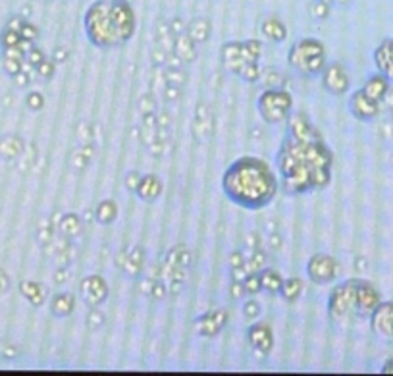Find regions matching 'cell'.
<instances>
[{"mask_svg":"<svg viewBox=\"0 0 393 376\" xmlns=\"http://www.w3.org/2000/svg\"><path fill=\"white\" fill-rule=\"evenodd\" d=\"M116 265L129 278H139L143 273V266H145V251H143V247L136 245L131 247L129 251H122V253L118 255Z\"/></svg>","mask_w":393,"mask_h":376,"instance_id":"18","label":"cell"},{"mask_svg":"<svg viewBox=\"0 0 393 376\" xmlns=\"http://www.w3.org/2000/svg\"><path fill=\"white\" fill-rule=\"evenodd\" d=\"M35 70H37V73H39L41 78L52 79V76H54V60L45 59L39 66H37V68H35Z\"/></svg>","mask_w":393,"mask_h":376,"instance_id":"48","label":"cell"},{"mask_svg":"<svg viewBox=\"0 0 393 376\" xmlns=\"http://www.w3.org/2000/svg\"><path fill=\"white\" fill-rule=\"evenodd\" d=\"M168 54H170V52H168L166 49H162V46H156L155 51L150 52V60H153V66L160 68V66L166 64Z\"/></svg>","mask_w":393,"mask_h":376,"instance_id":"51","label":"cell"},{"mask_svg":"<svg viewBox=\"0 0 393 376\" xmlns=\"http://www.w3.org/2000/svg\"><path fill=\"white\" fill-rule=\"evenodd\" d=\"M118 218V205L116 201H112V199H104L97 205L95 208V220L101 224V226H110V224H114Z\"/></svg>","mask_w":393,"mask_h":376,"instance_id":"32","label":"cell"},{"mask_svg":"<svg viewBox=\"0 0 393 376\" xmlns=\"http://www.w3.org/2000/svg\"><path fill=\"white\" fill-rule=\"evenodd\" d=\"M164 186L162 180L156 174H143L139 188H137L136 195L141 199L143 203H155L156 199H160Z\"/></svg>","mask_w":393,"mask_h":376,"instance_id":"21","label":"cell"},{"mask_svg":"<svg viewBox=\"0 0 393 376\" xmlns=\"http://www.w3.org/2000/svg\"><path fill=\"white\" fill-rule=\"evenodd\" d=\"M328 2H330V0H328Z\"/></svg>","mask_w":393,"mask_h":376,"instance_id":"63","label":"cell"},{"mask_svg":"<svg viewBox=\"0 0 393 376\" xmlns=\"http://www.w3.org/2000/svg\"><path fill=\"white\" fill-rule=\"evenodd\" d=\"M220 59H222V66L232 76L245 83H258L262 68L258 66V60L249 54L243 41H226L220 51Z\"/></svg>","mask_w":393,"mask_h":376,"instance_id":"5","label":"cell"},{"mask_svg":"<svg viewBox=\"0 0 393 376\" xmlns=\"http://www.w3.org/2000/svg\"><path fill=\"white\" fill-rule=\"evenodd\" d=\"M380 292L368 280L357 278V295H354V315L359 318H368L374 309L380 305Z\"/></svg>","mask_w":393,"mask_h":376,"instance_id":"13","label":"cell"},{"mask_svg":"<svg viewBox=\"0 0 393 376\" xmlns=\"http://www.w3.org/2000/svg\"><path fill=\"white\" fill-rule=\"evenodd\" d=\"M245 295L247 293H245V288H243V282L232 280V284H230V299H232V301H241Z\"/></svg>","mask_w":393,"mask_h":376,"instance_id":"47","label":"cell"},{"mask_svg":"<svg viewBox=\"0 0 393 376\" xmlns=\"http://www.w3.org/2000/svg\"><path fill=\"white\" fill-rule=\"evenodd\" d=\"M243 288H245V293L249 298H255L258 293L262 292V288H260V278H258V273L247 274V278L243 280Z\"/></svg>","mask_w":393,"mask_h":376,"instance_id":"41","label":"cell"},{"mask_svg":"<svg viewBox=\"0 0 393 376\" xmlns=\"http://www.w3.org/2000/svg\"><path fill=\"white\" fill-rule=\"evenodd\" d=\"M326 64V46L315 37L295 41L287 52V66L303 78H320Z\"/></svg>","mask_w":393,"mask_h":376,"instance_id":"3","label":"cell"},{"mask_svg":"<svg viewBox=\"0 0 393 376\" xmlns=\"http://www.w3.org/2000/svg\"><path fill=\"white\" fill-rule=\"evenodd\" d=\"M58 230L66 240H76L83 232V220L79 218V214L64 213L60 216Z\"/></svg>","mask_w":393,"mask_h":376,"instance_id":"27","label":"cell"},{"mask_svg":"<svg viewBox=\"0 0 393 376\" xmlns=\"http://www.w3.org/2000/svg\"><path fill=\"white\" fill-rule=\"evenodd\" d=\"M20 292L27 299V303H31L33 307H41L46 301L45 285H41L35 280H24V282H20Z\"/></svg>","mask_w":393,"mask_h":376,"instance_id":"29","label":"cell"},{"mask_svg":"<svg viewBox=\"0 0 393 376\" xmlns=\"http://www.w3.org/2000/svg\"><path fill=\"white\" fill-rule=\"evenodd\" d=\"M168 292H170V290H168L166 282L156 280L155 285H153V290H150V293H148V298L155 299V301H162V299H166Z\"/></svg>","mask_w":393,"mask_h":376,"instance_id":"45","label":"cell"},{"mask_svg":"<svg viewBox=\"0 0 393 376\" xmlns=\"http://www.w3.org/2000/svg\"><path fill=\"white\" fill-rule=\"evenodd\" d=\"M230 320V315L224 307H213L193 320V330L200 337H216L224 330Z\"/></svg>","mask_w":393,"mask_h":376,"instance_id":"10","label":"cell"},{"mask_svg":"<svg viewBox=\"0 0 393 376\" xmlns=\"http://www.w3.org/2000/svg\"><path fill=\"white\" fill-rule=\"evenodd\" d=\"M104 322H106V315L101 307H91L89 313H87V326L91 330H98L103 328Z\"/></svg>","mask_w":393,"mask_h":376,"instance_id":"38","label":"cell"},{"mask_svg":"<svg viewBox=\"0 0 393 376\" xmlns=\"http://www.w3.org/2000/svg\"><path fill=\"white\" fill-rule=\"evenodd\" d=\"M210 31H213V29H210V21H208L207 18H203V16L193 18L185 27L187 37L193 41L195 45H205V43L210 39Z\"/></svg>","mask_w":393,"mask_h":376,"instance_id":"25","label":"cell"},{"mask_svg":"<svg viewBox=\"0 0 393 376\" xmlns=\"http://www.w3.org/2000/svg\"><path fill=\"white\" fill-rule=\"evenodd\" d=\"M332 166L334 155L324 143L322 136L305 141L285 136L276 156L280 188L291 197L328 188L332 182Z\"/></svg>","mask_w":393,"mask_h":376,"instance_id":"1","label":"cell"},{"mask_svg":"<svg viewBox=\"0 0 393 376\" xmlns=\"http://www.w3.org/2000/svg\"><path fill=\"white\" fill-rule=\"evenodd\" d=\"M155 106L156 101L153 93H145V95L139 98V108H141L143 114H145V112H155Z\"/></svg>","mask_w":393,"mask_h":376,"instance_id":"52","label":"cell"},{"mask_svg":"<svg viewBox=\"0 0 393 376\" xmlns=\"http://www.w3.org/2000/svg\"><path fill=\"white\" fill-rule=\"evenodd\" d=\"M260 33L274 45H280L287 39V27L277 16H266L265 20L260 21Z\"/></svg>","mask_w":393,"mask_h":376,"instance_id":"23","label":"cell"},{"mask_svg":"<svg viewBox=\"0 0 393 376\" xmlns=\"http://www.w3.org/2000/svg\"><path fill=\"white\" fill-rule=\"evenodd\" d=\"M52 60H54V64H56V62H66V60H68V51H66V49H56Z\"/></svg>","mask_w":393,"mask_h":376,"instance_id":"59","label":"cell"},{"mask_svg":"<svg viewBox=\"0 0 393 376\" xmlns=\"http://www.w3.org/2000/svg\"><path fill=\"white\" fill-rule=\"evenodd\" d=\"M8 290V278L6 274L0 270V293H4Z\"/></svg>","mask_w":393,"mask_h":376,"instance_id":"60","label":"cell"},{"mask_svg":"<svg viewBox=\"0 0 393 376\" xmlns=\"http://www.w3.org/2000/svg\"><path fill=\"white\" fill-rule=\"evenodd\" d=\"M156 120H158V126H160V128H170V126H172V116H170L166 111L158 112V114H156Z\"/></svg>","mask_w":393,"mask_h":376,"instance_id":"56","label":"cell"},{"mask_svg":"<svg viewBox=\"0 0 393 376\" xmlns=\"http://www.w3.org/2000/svg\"><path fill=\"white\" fill-rule=\"evenodd\" d=\"M83 27L91 45L97 46L101 51L122 46L116 31H114V26H112V18H110V0H95L87 8Z\"/></svg>","mask_w":393,"mask_h":376,"instance_id":"4","label":"cell"},{"mask_svg":"<svg viewBox=\"0 0 393 376\" xmlns=\"http://www.w3.org/2000/svg\"><path fill=\"white\" fill-rule=\"evenodd\" d=\"M241 311H243V317H245L247 320H257V318L260 317V313H262V307H260V303H258L257 299L251 298L243 303Z\"/></svg>","mask_w":393,"mask_h":376,"instance_id":"40","label":"cell"},{"mask_svg":"<svg viewBox=\"0 0 393 376\" xmlns=\"http://www.w3.org/2000/svg\"><path fill=\"white\" fill-rule=\"evenodd\" d=\"M382 372H389V375H393V359H389V361H386V365L382 367Z\"/></svg>","mask_w":393,"mask_h":376,"instance_id":"61","label":"cell"},{"mask_svg":"<svg viewBox=\"0 0 393 376\" xmlns=\"http://www.w3.org/2000/svg\"><path fill=\"white\" fill-rule=\"evenodd\" d=\"M322 87L334 97H343L351 89V78L342 62H328L322 71Z\"/></svg>","mask_w":393,"mask_h":376,"instance_id":"12","label":"cell"},{"mask_svg":"<svg viewBox=\"0 0 393 376\" xmlns=\"http://www.w3.org/2000/svg\"><path fill=\"white\" fill-rule=\"evenodd\" d=\"M93 155H95V147L91 143H81V147L73 149L70 153V166L73 172H85L89 168L91 161H93Z\"/></svg>","mask_w":393,"mask_h":376,"instance_id":"26","label":"cell"},{"mask_svg":"<svg viewBox=\"0 0 393 376\" xmlns=\"http://www.w3.org/2000/svg\"><path fill=\"white\" fill-rule=\"evenodd\" d=\"M24 151V143L18 137H4L0 141V155L6 158H16Z\"/></svg>","mask_w":393,"mask_h":376,"instance_id":"34","label":"cell"},{"mask_svg":"<svg viewBox=\"0 0 393 376\" xmlns=\"http://www.w3.org/2000/svg\"><path fill=\"white\" fill-rule=\"evenodd\" d=\"M285 136L293 137V139H299V141H305V139L320 137V131L312 126V122H310L307 114H303V112H291V116L287 118V130H285Z\"/></svg>","mask_w":393,"mask_h":376,"instance_id":"17","label":"cell"},{"mask_svg":"<svg viewBox=\"0 0 393 376\" xmlns=\"http://www.w3.org/2000/svg\"><path fill=\"white\" fill-rule=\"evenodd\" d=\"M258 278H260V288H262V292L272 293V295L280 293L282 284H284V276H282L280 270H276V268H262V270H258Z\"/></svg>","mask_w":393,"mask_h":376,"instance_id":"30","label":"cell"},{"mask_svg":"<svg viewBox=\"0 0 393 376\" xmlns=\"http://www.w3.org/2000/svg\"><path fill=\"white\" fill-rule=\"evenodd\" d=\"M310 14H312V18L315 20H328L330 16V2L328 0H315L312 4H310Z\"/></svg>","mask_w":393,"mask_h":376,"instance_id":"39","label":"cell"},{"mask_svg":"<svg viewBox=\"0 0 393 376\" xmlns=\"http://www.w3.org/2000/svg\"><path fill=\"white\" fill-rule=\"evenodd\" d=\"M162 98L166 104H174L181 98V87H174V85H164L162 87Z\"/></svg>","mask_w":393,"mask_h":376,"instance_id":"43","label":"cell"},{"mask_svg":"<svg viewBox=\"0 0 393 376\" xmlns=\"http://www.w3.org/2000/svg\"><path fill=\"white\" fill-rule=\"evenodd\" d=\"M362 91L367 93L368 97L372 98V101H376V103H384L387 97V93L392 91L389 89V79H386L382 73H372L370 78L364 81V85H362Z\"/></svg>","mask_w":393,"mask_h":376,"instance_id":"24","label":"cell"},{"mask_svg":"<svg viewBox=\"0 0 393 376\" xmlns=\"http://www.w3.org/2000/svg\"><path fill=\"white\" fill-rule=\"evenodd\" d=\"M162 78H164V83L174 85V87H183L187 83L185 71L181 70V68H164Z\"/></svg>","mask_w":393,"mask_h":376,"instance_id":"35","label":"cell"},{"mask_svg":"<svg viewBox=\"0 0 393 376\" xmlns=\"http://www.w3.org/2000/svg\"><path fill=\"white\" fill-rule=\"evenodd\" d=\"M247 342L251 345V350L255 353H260L262 357L270 355L274 350V332H272L270 325L266 322H255L249 326L247 330Z\"/></svg>","mask_w":393,"mask_h":376,"instance_id":"16","label":"cell"},{"mask_svg":"<svg viewBox=\"0 0 393 376\" xmlns=\"http://www.w3.org/2000/svg\"><path fill=\"white\" fill-rule=\"evenodd\" d=\"M156 41H158V46L166 49L168 52L172 51V46H174V41H175V33L172 31L170 24H160V26H158Z\"/></svg>","mask_w":393,"mask_h":376,"instance_id":"36","label":"cell"},{"mask_svg":"<svg viewBox=\"0 0 393 376\" xmlns=\"http://www.w3.org/2000/svg\"><path fill=\"white\" fill-rule=\"evenodd\" d=\"M20 35H21V39L35 43V41L39 39V29L33 26V24H29V21H24V26H21L20 29Z\"/></svg>","mask_w":393,"mask_h":376,"instance_id":"46","label":"cell"},{"mask_svg":"<svg viewBox=\"0 0 393 376\" xmlns=\"http://www.w3.org/2000/svg\"><path fill=\"white\" fill-rule=\"evenodd\" d=\"M27 62H29V66H33V68H37V66L45 60V54H43V51L41 49H37V46H33L31 51L27 52Z\"/></svg>","mask_w":393,"mask_h":376,"instance_id":"53","label":"cell"},{"mask_svg":"<svg viewBox=\"0 0 393 376\" xmlns=\"http://www.w3.org/2000/svg\"><path fill=\"white\" fill-rule=\"evenodd\" d=\"M26 104H27V108H29V111L37 112V111H41L43 106H45V97H43L39 91L27 93Z\"/></svg>","mask_w":393,"mask_h":376,"instance_id":"44","label":"cell"},{"mask_svg":"<svg viewBox=\"0 0 393 376\" xmlns=\"http://www.w3.org/2000/svg\"><path fill=\"white\" fill-rule=\"evenodd\" d=\"M307 278L315 285H328L335 282V278L342 273L340 260L328 253H315L307 260L305 266Z\"/></svg>","mask_w":393,"mask_h":376,"instance_id":"9","label":"cell"},{"mask_svg":"<svg viewBox=\"0 0 393 376\" xmlns=\"http://www.w3.org/2000/svg\"><path fill=\"white\" fill-rule=\"evenodd\" d=\"M164 263H168L170 266H178V268L189 270V266L193 265V255H191V251L185 245H175L168 251Z\"/></svg>","mask_w":393,"mask_h":376,"instance_id":"31","label":"cell"},{"mask_svg":"<svg viewBox=\"0 0 393 376\" xmlns=\"http://www.w3.org/2000/svg\"><path fill=\"white\" fill-rule=\"evenodd\" d=\"M370 328L382 340H393V301H380L370 315Z\"/></svg>","mask_w":393,"mask_h":376,"instance_id":"15","label":"cell"},{"mask_svg":"<svg viewBox=\"0 0 393 376\" xmlns=\"http://www.w3.org/2000/svg\"><path fill=\"white\" fill-rule=\"evenodd\" d=\"M351 0H330V4H335V6H347Z\"/></svg>","mask_w":393,"mask_h":376,"instance_id":"62","label":"cell"},{"mask_svg":"<svg viewBox=\"0 0 393 376\" xmlns=\"http://www.w3.org/2000/svg\"><path fill=\"white\" fill-rule=\"evenodd\" d=\"M374 66L376 71L382 73L384 78L389 79V83L393 81V37H387L376 46L374 51Z\"/></svg>","mask_w":393,"mask_h":376,"instance_id":"20","label":"cell"},{"mask_svg":"<svg viewBox=\"0 0 393 376\" xmlns=\"http://www.w3.org/2000/svg\"><path fill=\"white\" fill-rule=\"evenodd\" d=\"M172 52H174L178 59L183 60V64H191V62H195V60H197V45H195L193 41L187 37V33L175 35Z\"/></svg>","mask_w":393,"mask_h":376,"instance_id":"28","label":"cell"},{"mask_svg":"<svg viewBox=\"0 0 393 376\" xmlns=\"http://www.w3.org/2000/svg\"><path fill=\"white\" fill-rule=\"evenodd\" d=\"M260 83L265 85V89H270V87H282L284 83V78H282V73L274 68H266V70L260 71V79H258Z\"/></svg>","mask_w":393,"mask_h":376,"instance_id":"37","label":"cell"},{"mask_svg":"<svg viewBox=\"0 0 393 376\" xmlns=\"http://www.w3.org/2000/svg\"><path fill=\"white\" fill-rule=\"evenodd\" d=\"M143 174L139 172V170H129L128 174H126V180H123V183H126V189H128L129 193L136 195L137 188H139V182H141Z\"/></svg>","mask_w":393,"mask_h":376,"instance_id":"42","label":"cell"},{"mask_svg":"<svg viewBox=\"0 0 393 376\" xmlns=\"http://www.w3.org/2000/svg\"><path fill=\"white\" fill-rule=\"evenodd\" d=\"M354 295H357V278L345 280L337 284L328 295V317L332 320H343L354 315Z\"/></svg>","mask_w":393,"mask_h":376,"instance_id":"7","label":"cell"},{"mask_svg":"<svg viewBox=\"0 0 393 376\" xmlns=\"http://www.w3.org/2000/svg\"><path fill=\"white\" fill-rule=\"evenodd\" d=\"M143 128H145V130H156V128H158L156 112H145V114H143Z\"/></svg>","mask_w":393,"mask_h":376,"instance_id":"55","label":"cell"},{"mask_svg":"<svg viewBox=\"0 0 393 376\" xmlns=\"http://www.w3.org/2000/svg\"><path fill=\"white\" fill-rule=\"evenodd\" d=\"M243 43H245V49L249 51L252 59L260 60V56H262V43L258 39H245Z\"/></svg>","mask_w":393,"mask_h":376,"instance_id":"49","label":"cell"},{"mask_svg":"<svg viewBox=\"0 0 393 376\" xmlns=\"http://www.w3.org/2000/svg\"><path fill=\"white\" fill-rule=\"evenodd\" d=\"M170 27H172V31L175 33V35H181V33H185V24L180 20V18H175V20L170 21Z\"/></svg>","mask_w":393,"mask_h":376,"instance_id":"58","label":"cell"},{"mask_svg":"<svg viewBox=\"0 0 393 376\" xmlns=\"http://www.w3.org/2000/svg\"><path fill=\"white\" fill-rule=\"evenodd\" d=\"M79 295L87 307H103L108 301L110 288L101 274H89L79 282Z\"/></svg>","mask_w":393,"mask_h":376,"instance_id":"11","label":"cell"},{"mask_svg":"<svg viewBox=\"0 0 393 376\" xmlns=\"http://www.w3.org/2000/svg\"><path fill=\"white\" fill-rule=\"evenodd\" d=\"M68 278H70V276H68V268H58V270H56V274H54V282H56L58 285L66 284V282H68Z\"/></svg>","mask_w":393,"mask_h":376,"instance_id":"57","label":"cell"},{"mask_svg":"<svg viewBox=\"0 0 393 376\" xmlns=\"http://www.w3.org/2000/svg\"><path fill=\"white\" fill-rule=\"evenodd\" d=\"M51 315L54 318H68L76 311V295L70 292H56L51 298Z\"/></svg>","mask_w":393,"mask_h":376,"instance_id":"22","label":"cell"},{"mask_svg":"<svg viewBox=\"0 0 393 376\" xmlns=\"http://www.w3.org/2000/svg\"><path fill=\"white\" fill-rule=\"evenodd\" d=\"M257 111L262 118V122L268 126L287 122V118L293 112V97L284 87H270L265 89L257 98Z\"/></svg>","mask_w":393,"mask_h":376,"instance_id":"6","label":"cell"},{"mask_svg":"<svg viewBox=\"0 0 393 376\" xmlns=\"http://www.w3.org/2000/svg\"><path fill=\"white\" fill-rule=\"evenodd\" d=\"M78 136L81 137V141L83 143H91L93 141V126L89 122H81L78 126Z\"/></svg>","mask_w":393,"mask_h":376,"instance_id":"54","label":"cell"},{"mask_svg":"<svg viewBox=\"0 0 393 376\" xmlns=\"http://www.w3.org/2000/svg\"><path fill=\"white\" fill-rule=\"evenodd\" d=\"M222 191L238 207L262 210L276 199L280 178L265 158L245 155L233 161L222 174Z\"/></svg>","mask_w":393,"mask_h":376,"instance_id":"2","label":"cell"},{"mask_svg":"<svg viewBox=\"0 0 393 376\" xmlns=\"http://www.w3.org/2000/svg\"><path fill=\"white\" fill-rule=\"evenodd\" d=\"M303 293V280L297 278V276H290V278H284V284H282V290H280V295L287 303H295L297 299L301 298Z\"/></svg>","mask_w":393,"mask_h":376,"instance_id":"33","label":"cell"},{"mask_svg":"<svg viewBox=\"0 0 393 376\" xmlns=\"http://www.w3.org/2000/svg\"><path fill=\"white\" fill-rule=\"evenodd\" d=\"M110 18L116 31L120 45H126L136 35V10L129 0H110Z\"/></svg>","mask_w":393,"mask_h":376,"instance_id":"8","label":"cell"},{"mask_svg":"<svg viewBox=\"0 0 393 376\" xmlns=\"http://www.w3.org/2000/svg\"><path fill=\"white\" fill-rule=\"evenodd\" d=\"M349 112L359 122H372L380 114V103L372 101L362 89H357L349 97Z\"/></svg>","mask_w":393,"mask_h":376,"instance_id":"14","label":"cell"},{"mask_svg":"<svg viewBox=\"0 0 393 376\" xmlns=\"http://www.w3.org/2000/svg\"><path fill=\"white\" fill-rule=\"evenodd\" d=\"M245 255H243V251H239V249H235V251H232L230 253V257H228V266H230V270H235V268H241L243 266V263H245Z\"/></svg>","mask_w":393,"mask_h":376,"instance_id":"50","label":"cell"},{"mask_svg":"<svg viewBox=\"0 0 393 376\" xmlns=\"http://www.w3.org/2000/svg\"><path fill=\"white\" fill-rule=\"evenodd\" d=\"M193 137L197 141L205 143L208 141L214 133V122H213V114H210V108H208L205 103H199L195 106V120L193 126Z\"/></svg>","mask_w":393,"mask_h":376,"instance_id":"19","label":"cell"}]
</instances>
